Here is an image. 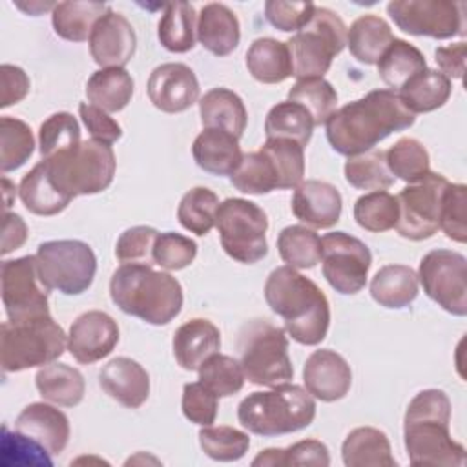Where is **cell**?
<instances>
[{
	"mask_svg": "<svg viewBox=\"0 0 467 467\" xmlns=\"http://www.w3.org/2000/svg\"><path fill=\"white\" fill-rule=\"evenodd\" d=\"M416 117L392 89H374L336 109L325 122L330 146L347 157L374 150L394 131L414 124Z\"/></svg>",
	"mask_w": 467,
	"mask_h": 467,
	"instance_id": "6da1fadb",
	"label": "cell"
},
{
	"mask_svg": "<svg viewBox=\"0 0 467 467\" xmlns=\"http://www.w3.org/2000/svg\"><path fill=\"white\" fill-rule=\"evenodd\" d=\"M270 310L283 317L285 330L301 345H317L330 325V305L323 290L296 268L285 265L270 272L265 283Z\"/></svg>",
	"mask_w": 467,
	"mask_h": 467,
	"instance_id": "7a4b0ae2",
	"label": "cell"
},
{
	"mask_svg": "<svg viewBox=\"0 0 467 467\" xmlns=\"http://www.w3.org/2000/svg\"><path fill=\"white\" fill-rule=\"evenodd\" d=\"M451 400L443 390L427 389L418 392L403 418V438L412 465L460 467L465 449L449 432Z\"/></svg>",
	"mask_w": 467,
	"mask_h": 467,
	"instance_id": "3957f363",
	"label": "cell"
},
{
	"mask_svg": "<svg viewBox=\"0 0 467 467\" xmlns=\"http://www.w3.org/2000/svg\"><path fill=\"white\" fill-rule=\"evenodd\" d=\"M111 301L150 325H168L182 308L181 283L150 265H120L109 281Z\"/></svg>",
	"mask_w": 467,
	"mask_h": 467,
	"instance_id": "277c9868",
	"label": "cell"
},
{
	"mask_svg": "<svg viewBox=\"0 0 467 467\" xmlns=\"http://www.w3.org/2000/svg\"><path fill=\"white\" fill-rule=\"evenodd\" d=\"M314 396L294 383H281L265 392H252L237 407L239 423L259 436L301 431L314 421Z\"/></svg>",
	"mask_w": 467,
	"mask_h": 467,
	"instance_id": "5b68a950",
	"label": "cell"
},
{
	"mask_svg": "<svg viewBox=\"0 0 467 467\" xmlns=\"http://www.w3.org/2000/svg\"><path fill=\"white\" fill-rule=\"evenodd\" d=\"M44 161L53 184L69 197L104 192L113 182L117 168L111 144L95 139Z\"/></svg>",
	"mask_w": 467,
	"mask_h": 467,
	"instance_id": "8992f818",
	"label": "cell"
},
{
	"mask_svg": "<svg viewBox=\"0 0 467 467\" xmlns=\"http://www.w3.org/2000/svg\"><path fill=\"white\" fill-rule=\"evenodd\" d=\"M67 336L51 317L29 321H4L0 328V361L4 372H20L53 363L64 354Z\"/></svg>",
	"mask_w": 467,
	"mask_h": 467,
	"instance_id": "52a82bcc",
	"label": "cell"
},
{
	"mask_svg": "<svg viewBox=\"0 0 467 467\" xmlns=\"http://www.w3.org/2000/svg\"><path fill=\"white\" fill-rule=\"evenodd\" d=\"M239 352L244 379L261 387H275L294 378L288 339L283 328L266 319H254L239 332Z\"/></svg>",
	"mask_w": 467,
	"mask_h": 467,
	"instance_id": "ba28073f",
	"label": "cell"
},
{
	"mask_svg": "<svg viewBox=\"0 0 467 467\" xmlns=\"http://www.w3.org/2000/svg\"><path fill=\"white\" fill-rule=\"evenodd\" d=\"M292 71L297 80L323 77L336 55L347 46V26L337 13L328 7H314L306 26L288 42Z\"/></svg>",
	"mask_w": 467,
	"mask_h": 467,
	"instance_id": "9c48e42d",
	"label": "cell"
},
{
	"mask_svg": "<svg viewBox=\"0 0 467 467\" xmlns=\"http://www.w3.org/2000/svg\"><path fill=\"white\" fill-rule=\"evenodd\" d=\"M223 250L235 261L254 265L268 254V219L263 208L241 197L224 199L215 215Z\"/></svg>",
	"mask_w": 467,
	"mask_h": 467,
	"instance_id": "30bf717a",
	"label": "cell"
},
{
	"mask_svg": "<svg viewBox=\"0 0 467 467\" xmlns=\"http://www.w3.org/2000/svg\"><path fill=\"white\" fill-rule=\"evenodd\" d=\"M38 272L49 290L66 296L86 292L97 272V257L91 246L78 239H58L38 244Z\"/></svg>",
	"mask_w": 467,
	"mask_h": 467,
	"instance_id": "8fae6325",
	"label": "cell"
},
{
	"mask_svg": "<svg viewBox=\"0 0 467 467\" xmlns=\"http://www.w3.org/2000/svg\"><path fill=\"white\" fill-rule=\"evenodd\" d=\"M465 4L451 0H392L387 13L409 35L452 38L465 35Z\"/></svg>",
	"mask_w": 467,
	"mask_h": 467,
	"instance_id": "7c38bea8",
	"label": "cell"
},
{
	"mask_svg": "<svg viewBox=\"0 0 467 467\" xmlns=\"http://www.w3.org/2000/svg\"><path fill=\"white\" fill-rule=\"evenodd\" d=\"M449 181L436 171H429L421 181L405 186L398 201L396 232L410 241L432 237L440 228L441 197Z\"/></svg>",
	"mask_w": 467,
	"mask_h": 467,
	"instance_id": "4fadbf2b",
	"label": "cell"
},
{
	"mask_svg": "<svg viewBox=\"0 0 467 467\" xmlns=\"http://www.w3.org/2000/svg\"><path fill=\"white\" fill-rule=\"evenodd\" d=\"M423 292L452 316L467 314V259L452 250L438 248L423 255L418 268Z\"/></svg>",
	"mask_w": 467,
	"mask_h": 467,
	"instance_id": "5bb4252c",
	"label": "cell"
},
{
	"mask_svg": "<svg viewBox=\"0 0 467 467\" xmlns=\"http://www.w3.org/2000/svg\"><path fill=\"white\" fill-rule=\"evenodd\" d=\"M49 288L44 285L36 255H24L2 263V303L7 321H29L49 316Z\"/></svg>",
	"mask_w": 467,
	"mask_h": 467,
	"instance_id": "9a60e30c",
	"label": "cell"
},
{
	"mask_svg": "<svg viewBox=\"0 0 467 467\" xmlns=\"http://www.w3.org/2000/svg\"><path fill=\"white\" fill-rule=\"evenodd\" d=\"M323 275L328 285L345 296L358 294L372 265L368 246L347 232H330L321 239Z\"/></svg>",
	"mask_w": 467,
	"mask_h": 467,
	"instance_id": "2e32d148",
	"label": "cell"
},
{
	"mask_svg": "<svg viewBox=\"0 0 467 467\" xmlns=\"http://www.w3.org/2000/svg\"><path fill=\"white\" fill-rule=\"evenodd\" d=\"M117 343V321L100 310H88L80 314L67 334V350L82 365H89L109 356Z\"/></svg>",
	"mask_w": 467,
	"mask_h": 467,
	"instance_id": "e0dca14e",
	"label": "cell"
},
{
	"mask_svg": "<svg viewBox=\"0 0 467 467\" xmlns=\"http://www.w3.org/2000/svg\"><path fill=\"white\" fill-rule=\"evenodd\" d=\"M146 88L151 104L164 113L186 111L199 99V80L193 69L181 62L157 66Z\"/></svg>",
	"mask_w": 467,
	"mask_h": 467,
	"instance_id": "ac0fdd59",
	"label": "cell"
},
{
	"mask_svg": "<svg viewBox=\"0 0 467 467\" xmlns=\"http://www.w3.org/2000/svg\"><path fill=\"white\" fill-rule=\"evenodd\" d=\"M137 36L124 15L108 9L89 35V53L102 67H124L135 55Z\"/></svg>",
	"mask_w": 467,
	"mask_h": 467,
	"instance_id": "d6986e66",
	"label": "cell"
},
{
	"mask_svg": "<svg viewBox=\"0 0 467 467\" xmlns=\"http://www.w3.org/2000/svg\"><path fill=\"white\" fill-rule=\"evenodd\" d=\"M306 390L321 401H337L352 385V370L345 358L330 348L314 350L303 367Z\"/></svg>",
	"mask_w": 467,
	"mask_h": 467,
	"instance_id": "ffe728a7",
	"label": "cell"
},
{
	"mask_svg": "<svg viewBox=\"0 0 467 467\" xmlns=\"http://www.w3.org/2000/svg\"><path fill=\"white\" fill-rule=\"evenodd\" d=\"M341 206V193L330 182L308 179L294 188L292 212L299 221L314 228L334 226L339 221Z\"/></svg>",
	"mask_w": 467,
	"mask_h": 467,
	"instance_id": "44dd1931",
	"label": "cell"
},
{
	"mask_svg": "<svg viewBox=\"0 0 467 467\" xmlns=\"http://www.w3.org/2000/svg\"><path fill=\"white\" fill-rule=\"evenodd\" d=\"M102 390L128 409H139L150 396V376L131 358L120 356L108 361L99 372Z\"/></svg>",
	"mask_w": 467,
	"mask_h": 467,
	"instance_id": "7402d4cb",
	"label": "cell"
},
{
	"mask_svg": "<svg viewBox=\"0 0 467 467\" xmlns=\"http://www.w3.org/2000/svg\"><path fill=\"white\" fill-rule=\"evenodd\" d=\"M15 431L40 443L49 454H60L69 441V420L53 405L36 401L22 409L15 420Z\"/></svg>",
	"mask_w": 467,
	"mask_h": 467,
	"instance_id": "603a6c76",
	"label": "cell"
},
{
	"mask_svg": "<svg viewBox=\"0 0 467 467\" xmlns=\"http://www.w3.org/2000/svg\"><path fill=\"white\" fill-rule=\"evenodd\" d=\"M195 36L215 57H226L239 46V20L228 5L219 2L206 4L197 15Z\"/></svg>",
	"mask_w": 467,
	"mask_h": 467,
	"instance_id": "cb8c5ba5",
	"label": "cell"
},
{
	"mask_svg": "<svg viewBox=\"0 0 467 467\" xmlns=\"http://www.w3.org/2000/svg\"><path fill=\"white\" fill-rule=\"evenodd\" d=\"M219 328L202 317L182 323L173 336V356L184 370H199L201 365L219 352Z\"/></svg>",
	"mask_w": 467,
	"mask_h": 467,
	"instance_id": "d4e9b609",
	"label": "cell"
},
{
	"mask_svg": "<svg viewBox=\"0 0 467 467\" xmlns=\"http://www.w3.org/2000/svg\"><path fill=\"white\" fill-rule=\"evenodd\" d=\"M197 166L212 175H232L243 159L239 139L219 128H204L192 146Z\"/></svg>",
	"mask_w": 467,
	"mask_h": 467,
	"instance_id": "484cf974",
	"label": "cell"
},
{
	"mask_svg": "<svg viewBox=\"0 0 467 467\" xmlns=\"http://www.w3.org/2000/svg\"><path fill=\"white\" fill-rule=\"evenodd\" d=\"M341 458L347 467H396L390 441L376 427L350 431L341 445Z\"/></svg>",
	"mask_w": 467,
	"mask_h": 467,
	"instance_id": "4316f807",
	"label": "cell"
},
{
	"mask_svg": "<svg viewBox=\"0 0 467 467\" xmlns=\"http://www.w3.org/2000/svg\"><path fill=\"white\" fill-rule=\"evenodd\" d=\"M199 115L204 128H219L241 139L246 128V108L243 99L228 88H213L199 100Z\"/></svg>",
	"mask_w": 467,
	"mask_h": 467,
	"instance_id": "83f0119b",
	"label": "cell"
},
{
	"mask_svg": "<svg viewBox=\"0 0 467 467\" xmlns=\"http://www.w3.org/2000/svg\"><path fill=\"white\" fill-rule=\"evenodd\" d=\"M18 195L26 210L35 215H57L71 202L73 197L62 193L51 181L47 173L46 161L42 159L38 164L27 171L18 186Z\"/></svg>",
	"mask_w": 467,
	"mask_h": 467,
	"instance_id": "f1b7e54d",
	"label": "cell"
},
{
	"mask_svg": "<svg viewBox=\"0 0 467 467\" xmlns=\"http://www.w3.org/2000/svg\"><path fill=\"white\" fill-rule=\"evenodd\" d=\"M394 35L385 18L378 15H363L356 18L347 29V46L356 60L361 64H378Z\"/></svg>",
	"mask_w": 467,
	"mask_h": 467,
	"instance_id": "f546056e",
	"label": "cell"
},
{
	"mask_svg": "<svg viewBox=\"0 0 467 467\" xmlns=\"http://www.w3.org/2000/svg\"><path fill=\"white\" fill-rule=\"evenodd\" d=\"M248 73L263 84H279L294 75L286 42L265 36L250 44L246 51Z\"/></svg>",
	"mask_w": 467,
	"mask_h": 467,
	"instance_id": "4dcf8cb0",
	"label": "cell"
},
{
	"mask_svg": "<svg viewBox=\"0 0 467 467\" xmlns=\"http://www.w3.org/2000/svg\"><path fill=\"white\" fill-rule=\"evenodd\" d=\"M370 296L385 308H405L418 296V274L407 265H385L370 281Z\"/></svg>",
	"mask_w": 467,
	"mask_h": 467,
	"instance_id": "1f68e13d",
	"label": "cell"
},
{
	"mask_svg": "<svg viewBox=\"0 0 467 467\" xmlns=\"http://www.w3.org/2000/svg\"><path fill=\"white\" fill-rule=\"evenodd\" d=\"M40 396L60 407H75L82 401L86 381L80 370L66 363H47L35 376Z\"/></svg>",
	"mask_w": 467,
	"mask_h": 467,
	"instance_id": "d6a6232c",
	"label": "cell"
},
{
	"mask_svg": "<svg viewBox=\"0 0 467 467\" xmlns=\"http://www.w3.org/2000/svg\"><path fill=\"white\" fill-rule=\"evenodd\" d=\"M109 7L102 2H58L51 11L55 33L69 42L89 40L95 24L106 15Z\"/></svg>",
	"mask_w": 467,
	"mask_h": 467,
	"instance_id": "836d02e7",
	"label": "cell"
},
{
	"mask_svg": "<svg viewBox=\"0 0 467 467\" xmlns=\"http://www.w3.org/2000/svg\"><path fill=\"white\" fill-rule=\"evenodd\" d=\"M89 104L117 113L124 109L133 97V78L124 67H106L95 71L86 84Z\"/></svg>",
	"mask_w": 467,
	"mask_h": 467,
	"instance_id": "e575fe53",
	"label": "cell"
},
{
	"mask_svg": "<svg viewBox=\"0 0 467 467\" xmlns=\"http://www.w3.org/2000/svg\"><path fill=\"white\" fill-rule=\"evenodd\" d=\"M451 80L438 69L425 67L396 91L410 113H429L441 108L451 97Z\"/></svg>",
	"mask_w": 467,
	"mask_h": 467,
	"instance_id": "d590c367",
	"label": "cell"
},
{
	"mask_svg": "<svg viewBox=\"0 0 467 467\" xmlns=\"http://www.w3.org/2000/svg\"><path fill=\"white\" fill-rule=\"evenodd\" d=\"M427 67L423 53L407 40L394 38L378 62L381 80L394 89H401L414 75Z\"/></svg>",
	"mask_w": 467,
	"mask_h": 467,
	"instance_id": "8d00e7d4",
	"label": "cell"
},
{
	"mask_svg": "<svg viewBox=\"0 0 467 467\" xmlns=\"http://www.w3.org/2000/svg\"><path fill=\"white\" fill-rule=\"evenodd\" d=\"M312 130L314 120L310 113L292 100L277 102L270 108L265 119L266 139H288L301 144L303 148L310 142Z\"/></svg>",
	"mask_w": 467,
	"mask_h": 467,
	"instance_id": "74e56055",
	"label": "cell"
},
{
	"mask_svg": "<svg viewBox=\"0 0 467 467\" xmlns=\"http://www.w3.org/2000/svg\"><path fill=\"white\" fill-rule=\"evenodd\" d=\"M195 9L188 2L170 4L161 16L157 36L164 49L171 53H186L195 46Z\"/></svg>",
	"mask_w": 467,
	"mask_h": 467,
	"instance_id": "f35d334b",
	"label": "cell"
},
{
	"mask_svg": "<svg viewBox=\"0 0 467 467\" xmlns=\"http://www.w3.org/2000/svg\"><path fill=\"white\" fill-rule=\"evenodd\" d=\"M277 250L288 266L299 270L314 268L321 261V237L303 224H292L281 230Z\"/></svg>",
	"mask_w": 467,
	"mask_h": 467,
	"instance_id": "ab89813d",
	"label": "cell"
},
{
	"mask_svg": "<svg viewBox=\"0 0 467 467\" xmlns=\"http://www.w3.org/2000/svg\"><path fill=\"white\" fill-rule=\"evenodd\" d=\"M345 179L350 186L370 192L387 190L394 182V175L385 162V151L376 148L348 157L345 162Z\"/></svg>",
	"mask_w": 467,
	"mask_h": 467,
	"instance_id": "60d3db41",
	"label": "cell"
},
{
	"mask_svg": "<svg viewBox=\"0 0 467 467\" xmlns=\"http://www.w3.org/2000/svg\"><path fill=\"white\" fill-rule=\"evenodd\" d=\"M230 182L243 193L265 195L279 190L277 171L272 161L261 151L244 153L235 171L230 175Z\"/></svg>",
	"mask_w": 467,
	"mask_h": 467,
	"instance_id": "b9f144b4",
	"label": "cell"
},
{
	"mask_svg": "<svg viewBox=\"0 0 467 467\" xmlns=\"http://www.w3.org/2000/svg\"><path fill=\"white\" fill-rule=\"evenodd\" d=\"M219 197L204 186H195L186 192L177 208V219L188 232L206 235L215 226Z\"/></svg>",
	"mask_w": 467,
	"mask_h": 467,
	"instance_id": "7bdbcfd3",
	"label": "cell"
},
{
	"mask_svg": "<svg viewBox=\"0 0 467 467\" xmlns=\"http://www.w3.org/2000/svg\"><path fill=\"white\" fill-rule=\"evenodd\" d=\"M288 100L303 106L310 113L314 126H321L336 111L337 93L323 77L303 78L288 89Z\"/></svg>",
	"mask_w": 467,
	"mask_h": 467,
	"instance_id": "ee69618b",
	"label": "cell"
},
{
	"mask_svg": "<svg viewBox=\"0 0 467 467\" xmlns=\"http://www.w3.org/2000/svg\"><path fill=\"white\" fill-rule=\"evenodd\" d=\"M35 150L31 128L15 117L0 119V170L2 173L24 166Z\"/></svg>",
	"mask_w": 467,
	"mask_h": 467,
	"instance_id": "f6af8a7d",
	"label": "cell"
},
{
	"mask_svg": "<svg viewBox=\"0 0 467 467\" xmlns=\"http://www.w3.org/2000/svg\"><path fill=\"white\" fill-rule=\"evenodd\" d=\"M385 162L392 175L412 184L421 181L429 170V151L425 146L412 139L401 137L385 151Z\"/></svg>",
	"mask_w": 467,
	"mask_h": 467,
	"instance_id": "bcb514c9",
	"label": "cell"
},
{
	"mask_svg": "<svg viewBox=\"0 0 467 467\" xmlns=\"http://www.w3.org/2000/svg\"><path fill=\"white\" fill-rule=\"evenodd\" d=\"M398 201L385 190L361 195L354 204V219L367 232H387L398 223Z\"/></svg>",
	"mask_w": 467,
	"mask_h": 467,
	"instance_id": "7dc6e473",
	"label": "cell"
},
{
	"mask_svg": "<svg viewBox=\"0 0 467 467\" xmlns=\"http://www.w3.org/2000/svg\"><path fill=\"white\" fill-rule=\"evenodd\" d=\"M274 164L279 179V190L296 188L305 175L303 146L288 139H266L259 148Z\"/></svg>",
	"mask_w": 467,
	"mask_h": 467,
	"instance_id": "c3c4849f",
	"label": "cell"
},
{
	"mask_svg": "<svg viewBox=\"0 0 467 467\" xmlns=\"http://www.w3.org/2000/svg\"><path fill=\"white\" fill-rule=\"evenodd\" d=\"M78 120L67 113L58 111L47 117L38 130V148L44 159H51L58 153L73 150L80 144Z\"/></svg>",
	"mask_w": 467,
	"mask_h": 467,
	"instance_id": "681fc988",
	"label": "cell"
},
{
	"mask_svg": "<svg viewBox=\"0 0 467 467\" xmlns=\"http://www.w3.org/2000/svg\"><path fill=\"white\" fill-rule=\"evenodd\" d=\"M197 372L199 381L217 398H226L239 392L244 383V372L241 363L235 358L219 352L210 356Z\"/></svg>",
	"mask_w": 467,
	"mask_h": 467,
	"instance_id": "f907efd6",
	"label": "cell"
},
{
	"mask_svg": "<svg viewBox=\"0 0 467 467\" xmlns=\"http://www.w3.org/2000/svg\"><path fill=\"white\" fill-rule=\"evenodd\" d=\"M199 445L202 452L215 462H235L248 452L250 438L246 432L234 427L204 425L199 431Z\"/></svg>",
	"mask_w": 467,
	"mask_h": 467,
	"instance_id": "816d5d0a",
	"label": "cell"
},
{
	"mask_svg": "<svg viewBox=\"0 0 467 467\" xmlns=\"http://www.w3.org/2000/svg\"><path fill=\"white\" fill-rule=\"evenodd\" d=\"M440 228L443 234L456 241H467V186L465 184H447L441 197L440 210Z\"/></svg>",
	"mask_w": 467,
	"mask_h": 467,
	"instance_id": "f5cc1de1",
	"label": "cell"
},
{
	"mask_svg": "<svg viewBox=\"0 0 467 467\" xmlns=\"http://www.w3.org/2000/svg\"><path fill=\"white\" fill-rule=\"evenodd\" d=\"M159 232L151 226H133L120 234L115 244V255L122 265H155L153 244Z\"/></svg>",
	"mask_w": 467,
	"mask_h": 467,
	"instance_id": "db71d44e",
	"label": "cell"
},
{
	"mask_svg": "<svg viewBox=\"0 0 467 467\" xmlns=\"http://www.w3.org/2000/svg\"><path fill=\"white\" fill-rule=\"evenodd\" d=\"M197 255V244L177 232L159 234L153 244V263L164 270H182Z\"/></svg>",
	"mask_w": 467,
	"mask_h": 467,
	"instance_id": "11a10c76",
	"label": "cell"
},
{
	"mask_svg": "<svg viewBox=\"0 0 467 467\" xmlns=\"http://www.w3.org/2000/svg\"><path fill=\"white\" fill-rule=\"evenodd\" d=\"M217 396L201 381L186 383L182 389V414L201 427L212 425L217 416Z\"/></svg>",
	"mask_w": 467,
	"mask_h": 467,
	"instance_id": "9f6ffc18",
	"label": "cell"
},
{
	"mask_svg": "<svg viewBox=\"0 0 467 467\" xmlns=\"http://www.w3.org/2000/svg\"><path fill=\"white\" fill-rule=\"evenodd\" d=\"M312 2H285V0H268L265 4L266 20L279 31H299L306 26L314 13Z\"/></svg>",
	"mask_w": 467,
	"mask_h": 467,
	"instance_id": "6f0895ef",
	"label": "cell"
},
{
	"mask_svg": "<svg viewBox=\"0 0 467 467\" xmlns=\"http://www.w3.org/2000/svg\"><path fill=\"white\" fill-rule=\"evenodd\" d=\"M78 113H80L84 126L88 128L91 139L106 142V144H113L122 137L120 124L113 117H109L108 111H104L93 104L80 102Z\"/></svg>",
	"mask_w": 467,
	"mask_h": 467,
	"instance_id": "680465c9",
	"label": "cell"
},
{
	"mask_svg": "<svg viewBox=\"0 0 467 467\" xmlns=\"http://www.w3.org/2000/svg\"><path fill=\"white\" fill-rule=\"evenodd\" d=\"M283 465H330V454L319 440H301L283 449Z\"/></svg>",
	"mask_w": 467,
	"mask_h": 467,
	"instance_id": "91938a15",
	"label": "cell"
},
{
	"mask_svg": "<svg viewBox=\"0 0 467 467\" xmlns=\"http://www.w3.org/2000/svg\"><path fill=\"white\" fill-rule=\"evenodd\" d=\"M0 77H2V100L0 108H9L22 99H26L29 91V77L26 71L18 66L13 64H2L0 67Z\"/></svg>",
	"mask_w": 467,
	"mask_h": 467,
	"instance_id": "94428289",
	"label": "cell"
},
{
	"mask_svg": "<svg viewBox=\"0 0 467 467\" xmlns=\"http://www.w3.org/2000/svg\"><path fill=\"white\" fill-rule=\"evenodd\" d=\"M434 57H436V64L440 67V73H443L449 80L463 77L465 58H467V44L465 42L440 46L434 51Z\"/></svg>",
	"mask_w": 467,
	"mask_h": 467,
	"instance_id": "6125c7cd",
	"label": "cell"
},
{
	"mask_svg": "<svg viewBox=\"0 0 467 467\" xmlns=\"http://www.w3.org/2000/svg\"><path fill=\"white\" fill-rule=\"evenodd\" d=\"M27 239V226L24 219L16 213L5 212L4 213V226H2V255L20 248Z\"/></svg>",
	"mask_w": 467,
	"mask_h": 467,
	"instance_id": "be15d7a7",
	"label": "cell"
},
{
	"mask_svg": "<svg viewBox=\"0 0 467 467\" xmlns=\"http://www.w3.org/2000/svg\"><path fill=\"white\" fill-rule=\"evenodd\" d=\"M254 467H283V449H265L254 460Z\"/></svg>",
	"mask_w": 467,
	"mask_h": 467,
	"instance_id": "e7e4bbea",
	"label": "cell"
},
{
	"mask_svg": "<svg viewBox=\"0 0 467 467\" xmlns=\"http://www.w3.org/2000/svg\"><path fill=\"white\" fill-rule=\"evenodd\" d=\"M55 5L57 4H53V2H47V4H44V2H29L27 5L26 4H16V7H20L22 11H26V13L33 15V16H38L46 9H55Z\"/></svg>",
	"mask_w": 467,
	"mask_h": 467,
	"instance_id": "03108f58",
	"label": "cell"
},
{
	"mask_svg": "<svg viewBox=\"0 0 467 467\" xmlns=\"http://www.w3.org/2000/svg\"><path fill=\"white\" fill-rule=\"evenodd\" d=\"M2 188H4V206H5V210H9V206L13 204V199H15V195H16V188H15V184L9 181V179H2Z\"/></svg>",
	"mask_w": 467,
	"mask_h": 467,
	"instance_id": "003e7915",
	"label": "cell"
}]
</instances>
